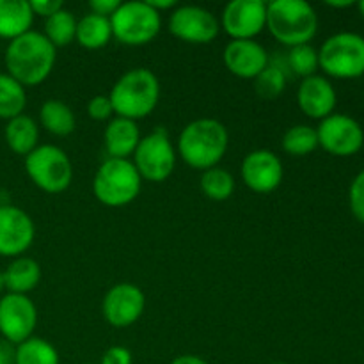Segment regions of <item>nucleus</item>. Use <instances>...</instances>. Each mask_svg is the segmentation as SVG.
Here are the masks:
<instances>
[{"mask_svg":"<svg viewBox=\"0 0 364 364\" xmlns=\"http://www.w3.org/2000/svg\"><path fill=\"white\" fill-rule=\"evenodd\" d=\"M171 34L196 45H205L219 36L220 23L215 14L199 6H178L169 18Z\"/></svg>","mask_w":364,"mask_h":364,"instance_id":"nucleus-12","label":"nucleus"},{"mask_svg":"<svg viewBox=\"0 0 364 364\" xmlns=\"http://www.w3.org/2000/svg\"><path fill=\"white\" fill-rule=\"evenodd\" d=\"M55 57L57 48L45 34L28 31L27 34L9 41L4 63L9 77L20 82L23 87H34L50 77L55 66Z\"/></svg>","mask_w":364,"mask_h":364,"instance_id":"nucleus-1","label":"nucleus"},{"mask_svg":"<svg viewBox=\"0 0 364 364\" xmlns=\"http://www.w3.org/2000/svg\"><path fill=\"white\" fill-rule=\"evenodd\" d=\"M34 237V220L25 210L0 205V256L18 258L31 247Z\"/></svg>","mask_w":364,"mask_h":364,"instance_id":"nucleus-15","label":"nucleus"},{"mask_svg":"<svg viewBox=\"0 0 364 364\" xmlns=\"http://www.w3.org/2000/svg\"><path fill=\"white\" fill-rule=\"evenodd\" d=\"M119 6H121L119 0H91V2H89V9H91V13L100 14V16H105V18L112 16Z\"/></svg>","mask_w":364,"mask_h":364,"instance_id":"nucleus-36","label":"nucleus"},{"mask_svg":"<svg viewBox=\"0 0 364 364\" xmlns=\"http://www.w3.org/2000/svg\"><path fill=\"white\" fill-rule=\"evenodd\" d=\"M146 2H148L149 6L156 11V13H160V11H164V9H171V7H174V9L178 7L176 0H146Z\"/></svg>","mask_w":364,"mask_h":364,"instance_id":"nucleus-39","label":"nucleus"},{"mask_svg":"<svg viewBox=\"0 0 364 364\" xmlns=\"http://www.w3.org/2000/svg\"><path fill=\"white\" fill-rule=\"evenodd\" d=\"M112 38V27L110 18L100 16V14L89 13L82 20L77 21V34L75 39L78 45L87 50L105 48Z\"/></svg>","mask_w":364,"mask_h":364,"instance_id":"nucleus-23","label":"nucleus"},{"mask_svg":"<svg viewBox=\"0 0 364 364\" xmlns=\"http://www.w3.org/2000/svg\"><path fill=\"white\" fill-rule=\"evenodd\" d=\"M283 174L281 159L269 149H256L247 153L242 162V180L245 187L258 194H270L279 188Z\"/></svg>","mask_w":364,"mask_h":364,"instance_id":"nucleus-16","label":"nucleus"},{"mask_svg":"<svg viewBox=\"0 0 364 364\" xmlns=\"http://www.w3.org/2000/svg\"><path fill=\"white\" fill-rule=\"evenodd\" d=\"M87 114L91 119L95 121H110L114 116L112 103H110L109 96L98 95L92 96L91 102L87 103Z\"/></svg>","mask_w":364,"mask_h":364,"instance_id":"nucleus-33","label":"nucleus"},{"mask_svg":"<svg viewBox=\"0 0 364 364\" xmlns=\"http://www.w3.org/2000/svg\"><path fill=\"white\" fill-rule=\"evenodd\" d=\"M270 364H288V363H270Z\"/></svg>","mask_w":364,"mask_h":364,"instance_id":"nucleus-43","label":"nucleus"},{"mask_svg":"<svg viewBox=\"0 0 364 364\" xmlns=\"http://www.w3.org/2000/svg\"><path fill=\"white\" fill-rule=\"evenodd\" d=\"M142 178L128 159H107L92 180V192L102 205L121 208L141 194Z\"/></svg>","mask_w":364,"mask_h":364,"instance_id":"nucleus-5","label":"nucleus"},{"mask_svg":"<svg viewBox=\"0 0 364 364\" xmlns=\"http://www.w3.org/2000/svg\"><path fill=\"white\" fill-rule=\"evenodd\" d=\"M132 164L141 174L142 180L155 181V183L167 180L173 174L174 167H176V151H174L169 135L162 127H159L146 137H141V142L134 151Z\"/></svg>","mask_w":364,"mask_h":364,"instance_id":"nucleus-9","label":"nucleus"},{"mask_svg":"<svg viewBox=\"0 0 364 364\" xmlns=\"http://www.w3.org/2000/svg\"><path fill=\"white\" fill-rule=\"evenodd\" d=\"M28 4H31V9L34 13V16L38 14V16H43L45 20L64 7V4L60 0H31Z\"/></svg>","mask_w":364,"mask_h":364,"instance_id":"nucleus-35","label":"nucleus"},{"mask_svg":"<svg viewBox=\"0 0 364 364\" xmlns=\"http://www.w3.org/2000/svg\"><path fill=\"white\" fill-rule=\"evenodd\" d=\"M318 148L316 128L308 124H295L283 135V149L291 156H304Z\"/></svg>","mask_w":364,"mask_h":364,"instance_id":"nucleus-29","label":"nucleus"},{"mask_svg":"<svg viewBox=\"0 0 364 364\" xmlns=\"http://www.w3.org/2000/svg\"><path fill=\"white\" fill-rule=\"evenodd\" d=\"M287 87V73L279 64L269 63V66L255 78V89L259 98L276 100Z\"/></svg>","mask_w":364,"mask_h":364,"instance_id":"nucleus-30","label":"nucleus"},{"mask_svg":"<svg viewBox=\"0 0 364 364\" xmlns=\"http://www.w3.org/2000/svg\"><path fill=\"white\" fill-rule=\"evenodd\" d=\"M0 364H14V350L7 341H0Z\"/></svg>","mask_w":364,"mask_h":364,"instance_id":"nucleus-37","label":"nucleus"},{"mask_svg":"<svg viewBox=\"0 0 364 364\" xmlns=\"http://www.w3.org/2000/svg\"><path fill=\"white\" fill-rule=\"evenodd\" d=\"M14 364H59V352L43 338H28L14 348Z\"/></svg>","mask_w":364,"mask_h":364,"instance_id":"nucleus-26","label":"nucleus"},{"mask_svg":"<svg viewBox=\"0 0 364 364\" xmlns=\"http://www.w3.org/2000/svg\"><path fill=\"white\" fill-rule=\"evenodd\" d=\"M4 139L11 151L27 156L39 146V127L31 116L21 114V116L7 121L6 128H4Z\"/></svg>","mask_w":364,"mask_h":364,"instance_id":"nucleus-22","label":"nucleus"},{"mask_svg":"<svg viewBox=\"0 0 364 364\" xmlns=\"http://www.w3.org/2000/svg\"><path fill=\"white\" fill-rule=\"evenodd\" d=\"M134 363V358H132V352L128 348L119 347H110L107 348L105 354H103L102 363L100 364H132Z\"/></svg>","mask_w":364,"mask_h":364,"instance_id":"nucleus-34","label":"nucleus"},{"mask_svg":"<svg viewBox=\"0 0 364 364\" xmlns=\"http://www.w3.org/2000/svg\"><path fill=\"white\" fill-rule=\"evenodd\" d=\"M87 364H91V363H87Z\"/></svg>","mask_w":364,"mask_h":364,"instance_id":"nucleus-44","label":"nucleus"},{"mask_svg":"<svg viewBox=\"0 0 364 364\" xmlns=\"http://www.w3.org/2000/svg\"><path fill=\"white\" fill-rule=\"evenodd\" d=\"M338 95L334 85L322 75L302 78L297 91L299 109L311 119H326L336 109Z\"/></svg>","mask_w":364,"mask_h":364,"instance_id":"nucleus-18","label":"nucleus"},{"mask_svg":"<svg viewBox=\"0 0 364 364\" xmlns=\"http://www.w3.org/2000/svg\"><path fill=\"white\" fill-rule=\"evenodd\" d=\"M203 194L212 201H226L235 192V178L224 167H212L208 171H203V176L199 180Z\"/></svg>","mask_w":364,"mask_h":364,"instance_id":"nucleus-27","label":"nucleus"},{"mask_svg":"<svg viewBox=\"0 0 364 364\" xmlns=\"http://www.w3.org/2000/svg\"><path fill=\"white\" fill-rule=\"evenodd\" d=\"M288 68L295 75L308 78L316 75L318 70V52L311 45H299L288 52Z\"/></svg>","mask_w":364,"mask_h":364,"instance_id":"nucleus-31","label":"nucleus"},{"mask_svg":"<svg viewBox=\"0 0 364 364\" xmlns=\"http://www.w3.org/2000/svg\"><path fill=\"white\" fill-rule=\"evenodd\" d=\"M34 21V13L27 0H0V38L13 39L27 34Z\"/></svg>","mask_w":364,"mask_h":364,"instance_id":"nucleus-21","label":"nucleus"},{"mask_svg":"<svg viewBox=\"0 0 364 364\" xmlns=\"http://www.w3.org/2000/svg\"><path fill=\"white\" fill-rule=\"evenodd\" d=\"M75 34H77V20H75V14L71 11L64 9V7L45 20V38L55 48L68 46L70 43H73Z\"/></svg>","mask_w":364,"mask_h":364,"instance_id":"nucleus-28","label":"nucleus"},{"mask_svg":"<svg viewBox=\"0 0 364 364\" xmlns=\"http://www.w3.org/2000/svg\"><path fill=\"white\" fill-rule=\"evenodd\" d=\"M27 105L25 87L7 73H0V119H13L23 114Z\"/></svg>","mask_w":364,"mask_h":364,"instance_id":"nucleus-25","label":"nucleus"},{"mask_svg":"<svg viewBox=\"0 0 364 364\" xmlns=\"http://www.w3.org/2000/svg\"><path fill=\"white\" fill-rule=\"evenodd\" d=\"M2 281L7 294L27 295L28 291L36 290L41 281V267L34 258L18 256L6 267L2 272Z\"/></svg>","mask_w":364,"mask_h":364,"instance_id":"nucleus-20","label":"nucleus"},{"mask_svg":"<svg viewBox=\"0 0 364 364\" xmlns=\"http://www.w3.org/2000/svg\"><path fill=\"white\" fill-rule=\"evenodd\" d=\"M171 364H208L203 358L199 355H192V354H183V355H178L174 358Z\"/></svg>","mask_w":364,"mask_h":364,"instance_id":"nucleus-38","label":"nucleus"},{"mask_svg":"<svg viewBox=\"0 0 364 364\" xmlns=\"http://www.w3.org/2000/svg\"><path fill=\"white\" fill-rule=\"evenodd\" d=\"M4 290V281H2V272H0V294H2Z\"/></svg>","mask_w":364,"mask_h":364,"instance_id":"nucleus-42","label":"nucleus"},{"mask_svg":"<svg viewBox=\"0 0 364 364\" xmlns=\"http://www.w3.org/2000/svg\"><path fill=\"white\" fill-rule=\"evenodd\" d=\"M25 171L32 183L46 194L68 191L73 180V166L66 151L52 144H39L25 156Z\"/></svg>","mask_w":364,"mask_h":364,"instance_id":"nucleus-7","label":"nucleus"},{"mask_svg":"<svg viewBox=\"0 0 364 364\" xmlns=\"http://www.w3.org/2000/svg\"><path fill=\"white\" fill-rule=\"evenodd\" d=\"M348 203L355 219L364 224V169L352 180L348 188Z\"/></svg>","mask_w":364,"mask_h":364,"instance_id":"nucleus-32","label":"nucleus"},{"mask_svg":"<svg viewBox=\"0 0 364 364\" xmlns=\"http://www.w3.org/2000/svg\"><path fill=\"white\" fill-rule=\"evenodd\" d=\"M358 6H359V11H361V16L364 18V0H363V2H359Z\"/></svg>","mask_w":364,"mask_h":364,"instance_id":"nucleus-41","label":"nucleus"},{"mask_svg":"<svg viewBox=\"0 0 364 364\" xmlns=\"http://www.w3.org/2000/svg\"><path fill=\"white\" fill-rule=\"evenodd\" d=\"M146 297L139 287L132 283H117L105 294L102 313L107 323L124 329L137 322L144 313Z\"/></svg>","mask_w":364,"mask_h":364,"instance_id":"nucleus-13","label":"nucleus"},{"mask_svg":"<svg viewBox=\"0 0 364 364\" xmlns=\"http://www.w3.org/2000/svg\"><path fill=\"white\" fill-rule=\"evenodd\" d=\"M38 326V309L27 295L6 294L0 297V334L9 345L32 338Z\"/></svg>","mask_w":364,"mask_h":364,"instance_id":"nucleus-11","label":"nucleus"},{"mask_svg":"<svg viewBox=\"0 0 364 364\" xmlns=\"http://www.w3.org/2000/svg\"><path fill=\"white\" fill-rule=\"evenodd\" d=\"M267 27L283 45H309L318 31V14L304 0H272L267 4Z\"/></svg>","mask_w":364,"mask_h":364,"instance_id":"nucleus-4","label":"nucleus"},{"mask_svg":"<svg viewBox=\"0 0 364 364\" xmlns=\"http://www.w3.org/2000/svg\"><path fill=\"white\" fill-rule=\"evenodd\" d=\"M39 121L41 127L55 137H66L73 134L77 127L73 110L60 100H46L39 110Z\"/></svg>","mask_w":364,"mask_h":364,"instance_id":"nucleus-24","label":"nucleus"},{"mask_svg":"<svg viewBox=\"0 0 364 364\" xmlns=\"http://www.w3.org/2000/svg\"><path fill=\"white\" fill-rule=\"evenodd\" d=\"M117 117L137 121L149 116L160 100V84L148 68H134L121 75L109 95Z\"/></svg>","mask_w":364,"mask_h":364,"instance_id":"nucleus-3","label":"nucleus"},{"mask_svg":"<svg viewBox=\"0 0 364 364\" xmlns=\"http://www.w3.org/2000/svg\"><path fill=\"white\" fill-rule=\"evenodd\" d=\"M103 142L109 153V159H127L134 155L135 148L141 142L137 121L124 119V117H112L103 132Z\"/></svg>","mask_w":364,"mask_h":364,"instance_id":"nucleus-19","label":"nucleus"},{"mask_svg":"<svg viewBox=\"0 0 364 364\" xmlns=\"http://www.w3.org/2000/svg\"><path fill=\"white\" fill-rule=\"evenodd\" d=\"M220 25L231 39H255L267 27L263 0H231L220 16Z\"/></svg>","mask_w":364,"mask_h":364,"instance_id":"nucleus-14","label":"nucleus"},{"mask_svg":"<svg viewBox=\"0 0 364 364\" xmlns=\"http://www.w3.org/2000/svg\"><path fill=\"white\" fill-rule=\"evenodd\" d=\"M230 135L220 121L201 117L191 121L178 137V153L187 166L198 171L217 167L224 159Z\"/></svg>","mask_w":364,"mask_h":364,"instance_id":"nucleus-2","label":"nucleus"},{"mask_svg":"<svg viewBox=\"0 0 364 364\" xmlns=\"http://www.w3.org/2000/svg\"><path fill=\"white\" fill-rule=\"evenodd\" d=\"M228 70L238 78H256L267 66L270 59L267 50L255 39H231L223 53Z\"/></svg>","mask_w":364,"mask_h":364,"instance_id":"nucleus-17","label":"nucleus"},{"mask_svg":"<svg viewBox=\"0 0 364 364\" xmlns=\"http://www.w3.org/2000/svg\"><path fill=\"white\" fill-rule=\"evenodd\" d=\"M112 38L128 46H142L159 36L162 18L146 0L121 2L110 16Z\"/></svg>","mask_w":364,"mask_h":364,"instance_id":"nucleus-8","label":"nucleus"},{"mask_svg":"<svg viewBox=\"0 0 364 364\" xmlns=\"http://www.w3.org/2000/svg\"><path fill=\"white\" fill-rule=\"evenodd\" d=\"M318 146L334 156H352L364 146V130L358 119L347 114H331L316 128Z\"/></svg>","mask_w":364,"mask_h":364,"instance_id":"nucleus-10","label":"nucleus"},{"mask_svg":"<svg viewBox=\"0 0 364 364\" xmlns=\"http://www.w3.org/2000/svg\"><path fill=\"white\" fill-rule=\"evenodd\" d=\"M327 6H331V7H350V6H354V2H352V0H345V2H334V0H329V2H327Z\"/></svg>","mask_w":364,"mask_h":364,"instance_id":"nucleus-40","label":"nucleus"},{"mask_svg":"<svg viewBox=\"0 0 364 364\" xmlns=\"http://www.w3.org/2000/svg\"><path fill=\"white\" fill-rule=\"evenodd\" d=\"M318 66L326 75L352 80L364 75V38L355 32H338L318 50Z\"/></svg>","mask_w":364,"mask_h":364,"instance_id":"nucleus-6","label":"nucleus"}]
</instances>
